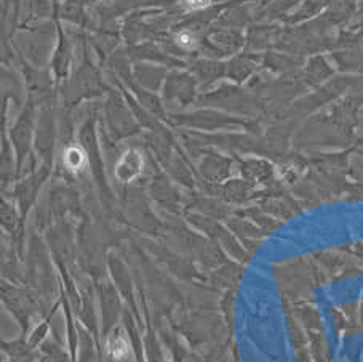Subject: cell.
I'll list each match as a JSON object with an SVG mask.
<instances>
[{
    "label": "cell",
    "instance_id": "obj_1",
    "mask_svg": "<svg viewBox=\"0 0 363 362\" xmlns=\"http://www.w3.org/2000/svg\"><path fill=\"white\" fill-rule=\"evenodd\" d=\"M143 168V158L138 151H128L123 155L122 160L118 162V165L116 168L117 178L122 181H130L136 178L140 175Z\"/></svg>",
    "mask_w": 363,
    "mask_h": 362
},
{
    "label": "cell",
    "instance_id": "obj_2",
    "mask_svg": "<svg viewBox=\"0 0 363 362\" xmlns=\"http://www.w3.org/2000/svg\"><path fill=\"white\" fill-rule=\"evenodd\" d=\"M65 162L67 168H71V170H80L85 165V154L79 148H69L66 149Z\"/></svg>",
    "mask_w": 363,
    "mask_h": 362
},
{
    "label": "cell",
    "instance_id": "obj_3",
    "mask_svg": "<svg viewBox=\"0 0 363 362\" xmlns=\"http://www.w3.org/2000/svg\"><path fill=\"white\" fill-rule=\"evenodd\" d=\"M211 4V0H186V5L192 10H200L208 7Z\"/></svg>",
    "mask_w": 363,
    "mask_h": 362
},
{
    "label": "cell",
    "instance_id": "obj_4",
    "mask_svg": "<svg viewBox=\"0 0 363 362\" xmlns=\"http://www.w3.org/2000/svg\"><path fill=\"white\" fill-rule=\"evenodd\" d=\"M178 43L181 47H186V48H191L194 45V37L189 33H181L178 35Z\"/></svg>",
    "mask_w": 363,
    "mask_h": 362
}]
</instances>
